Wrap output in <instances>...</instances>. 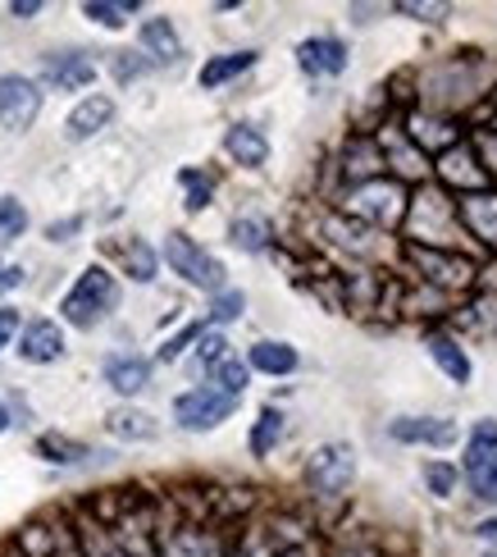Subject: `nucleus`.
<instances>
[{"label":"nucleus","instance_id":"obj_6","mask_svg":"<svg viewBox=\"0 0 497 557\" xmlns=\"http://www.w3.org/2000/svg\"><path fill=\"white\" fill-rule=\"evenodd\" d=\"M465 480L475 498L484 503H497V425L493 421H480L475 434L465 444Z\"/></svg>","mask_w":497,"mask_h":557},{"label":"nucleus","instance_id":"obj_3","mask_svg":"<svg viewBox=\"0 0 497 557\" xmlns=\"http://www.w3.org/2000/svg\"><path fill=\"white\" fill-rule=\"evenodd\" d=\"M357 480V448L351 444H320L306 461V490L315 498H343Z\"/></svg>","mask_w":497,"mask_h":557},{"label":"nucleus","instance_id":"obj_8","mask_svg":"<svg viewBox=\"0 0 497 557\" xmlns=\"http://www.w3.org/2000/svg\"><path fill=\"white\" fill-rule=\"evenodd\" d=\"M41 114V87L23 74H5L0 78V128L23 133L33 128V120Z\"/></svg>","mask_w":497,"mask_h":557},{"label":"nucleus","instance_id":"obj_4","mask_svg":"<svg viewBox=\"0 0 497 557\" xmlns=\"http://www.w3.org/2000/svg\"><path fill=\"white\" fill-rule=\"evenodd\" d=\"M164 261H170V270L183 274L192 288L224 293V265L210 257L201 243L187 238V234H170V238H164Z\"/></svg>","mask_w":497,"mask_h":557},{"label":"nucleus","instance_id":"obj_24","mask_svg":"<svg viewBox=\"0 0 497 557\" xmlns=\"http://www.w3.org/2000/svg\"><path fill=\"white\" fill-rule=\"evenodd\" d=\"M120 261H124V274L137 278V284H151L156 270H160V257H156V247L147 238H128L120 243Z\"/></svg>","mask_w":497,"mask_h":557},{"label":"nucleus","instance_id":"obj_39","mask_svg":"<svg viewBox=\"0 0 497 557\" xmlns=\"http://www.w3.org/2000/svg\"><path fill=\"white\" fill-rule=\"evenodd\" d=\"M83 557H128V548H120L114 540H105L101 530H91V535L83 540Z\"/></svg>","mask_w":497,"mask_h":557},{"label":"nucleus","instance_id":"obj_48","mask_svg":"<svg viewBox=\"0 0 497 557\" xmlns=\"http://www.w3.org/2000/svg\"><path fill=\"white\" fill-rule=\"evenodd\" d=\"M484 557H497V553H493V548H488V553H484Z\"/></svg>","mask_w":497,"mask_h":557},{"label":"nucleus","instance_id":"obj_17","mask_svg":"<svg viewBox=\"0 0 497 557\" xmlns=\"http://www.w3.org/2000/svg\"><path fill=\"white\" fill-rule=\"evenodd\" d=\"M407 133H411V143L420 147V156L424 151H438L443 156V151H452L461 143V128L452 120H438V114H411Z\"/></svg>","mask_w":497,"mask_h":557},{"label":"nucleus","instance_id":"obj_5","mask_svg":"<svg viewBox=\"0 0 497 557\" xmlns=\"http://www.w3.org/2000/svg\"><path fill=\"white\" fill-rule=\"evenodd\" d=\"M233 411H238V398H228V393H220L215 384H197V388H187L174 398V421L192 434L224 425Z\"/></svg>","mask_w":497,"mask_h":557},{"label":"nucleus","instance_id":"obj_2","mask_svg":"<svg viewBox=\"0 0 497 557\" xmlns=\"http://www.w3.org/2000/svg\"><path fill=\"white\" fill-rule=\"evenodd\" d=\"M347 211L365 220L370 228H397L401 215H407V188H401L397 178H374V183H361V188L347 193Z\"/></svg>","mask_w":497,"mask_h":557},{"label":"nucleus","instance_id":"obj_20","mask_svg":"<svg viewBox=\"0 0 497 557\" xmlns=\"http://www.w3.org/2000/svg\"><path fill=\"white\" fill-rule=\"evenodd\" d=\"M141 46H147V60H156V64H174L183 55V41H178L170 18H147L141 23Z\"/></svg>","mask_w":497,"mask_h":557},{"label":"nucleus","instance_id":"obj_29","mask_svg":"<svg viewBox=\"0 0 497 557\" xmlns=\"http://www.w3.org/2000/svg\"><path fill=\"white\" fill-rule=\"evenodd\" d=\"M137 10H141L137 0H114V5H110V0H87V5H83V14L91 23H101V28H124Z\"/></svg>","mask_w":497,"mask_h":557},{"label":"nucleus","instance_id":"obj_44","mask_svg":"<svg viewBox=\"0 0 497 557\" xmlns=\"http://www.w3.org/2000/svg\"><path fill=\"white\" fill-rule=\"evenodd\" d=\"M475 535L497 553V517H493V521H480V525H475Z\"/></svg>","mask_w":497,"mask_h":557},{"label":"nucleus","instance_id":"obj_10","mask_svg":"<svg viewBox=\"0 0 497 557\" xmlns=\"http://www.w3.org/2000/svg\"><path fill=\"white\" fill-rule=\"evenodd\" d=\"M41 83L55 87V91H83L97 83V60L87 51H60V55H46L41 60Z\"/></svg>","mask_w":497,"mask_h":557},{"label":"nucleus","instance_id":"obj_30","mask_svg":"<svg viewBox=\"0 0 497 557\" xmlns=\"http://www.w3.org/2000/svg\"><path fill=\"white\" fill-rule=\"evenodd\" d=\"M210 380H215V388L228 393V398H243V393H247V380H251V370H247V361L228 357V361H220L215 370H210Z\"/></svg>","mask_w":497,"mask_h":557},{"label":"nucleus","instance_id":"obj_21","mask_svg":"<svg viewBox=\"0 0 497 557\" xmlns=\"http://www.w3.org/2000/svg\"><path fill=\"white\" fill-rule=\"evenodd\" d=\"M430 357H434V366L443 370L452 384H470V357H465V347L457 343V338H447V334H430Z\"/></svg>","mask_w":497,"mask_h":557},{"label":"nucleus","instance_id":"obj_47","mask_svg":"<svg viewBox=\"0 0 497 557\" xmlns=\"http://www.w3.org/2000/svg\"><path fill=\"white\" fill-rule=\"evenodd\" d=\"M278 557H311V548H283Z\"/></svg>","mask_w":497,"mask_h":557},{"label":"nucleus","instance_id":"obj_15","mask_svg":"<svg viewBox=\"0 0 497 557\" xmlns=\"http://www.w3.org/2000/svg\"><path fill=\"white\" fill-rule=\"evenodd\" d=\"M101 370H105V384L114 393H124V398H137V393L151 384V361L137 352H114V357H105Z\"/></svg>","mask_w":497,"mask_h":557},{"label":"nucleus","instance_id":"obj_25","mask_svg":"<svg viewBox=\"0 0 497 557\" xmlns=\"http://www.w3.org/2000/svg\"><path fill=\"white\" fill-rule=\"evenodd\" d=\"M228 238H233V247H243V251H265L274 243V224L265 215H238L233 228H228Z\"/></svg>","mask_w":497,"mask_h":557},{"label":"nucleus","instance_id":"obj_32","mask_svg":"<svg viewBox=\"0 0 497 557\" xmlns=\"http://www.w3.org/2000/svg\"><path fill=\"white\" fill-rule=\"evenodd\" d=\"M470 151H475L484 178L497 183V128H480L475 137H470Z\"/></svg>","mask_w":497,"mask_h":557},{"label":"nucleus","instance_id":"obj_45","mask_svg":"<svg viewBox=\"0 0 497 557\" xmlns=\"http://www.w3.org/2000/svg\"><path fill=\"white\" fill-rule=\"evenodd\" d=\"M55 557H83V544H74V540H64V544L55 548Z\"/></svg>","mask_w":497,"mask_h":557},{"label":"nucleus","instance_id":"obj_42","mask_svg":"<svg viewBox=\"0 0 497 557\" xmlns=\"http://www.w3.org/2000/svg\"><path fill=\"white\" fill-rule=\"evenodd\" d=\"M78 228H83V215H74V220H60V224H51V228H46V238H51V243H69V234H78Z\"/></svg>","mask_w":497,"mask_h":557},{"label":"nucleus","instance_id":"obj_37","mask_svg":"<svg viewBox=\"0 0 497 557\" xmlns=\"http://www.w3.org/2000/svg\"><path fill=\"white\" fill-rule=\"evenodd\" d=\"M397 10L411 14V18H424V23H443L447 14H452V5H443V0H401Z\"/></svg>","mask_w":497,"mask_h":557},{"label":"nucleus","instance_id":"obj_28","mask_svg":"<svg viewBox=\"0 0 497 557\" xmlns=\"http://www.w3.org/2000/svg\"><path fill=\"white\" fill-rule=\"evenodd\" d=\"M278 438H283V411H274V407H265L256 416V425H251V457H270L274 448H278Z\"/></svg>","mask_w":497,"mask_h":557},{"label":"nucleus","instance_id":"obj_14","mask_svg":"<svg viewBox=\"0 0 497 557\" xmlns=\"http://www.w3.org/2000/svg\"><path fill=\"white\" fill-rule=\"evenodd\" d=\"M388 434L397 444H430V448H447L457 444V421H443V416H401L388 425Z\"/></svg>","mask_w":497,"mask_h":557},{"label":"nucleus","instance_id":"obj_27","mask_svg":"<svg viewBox=\"0 0 497 557\" xmlns=\"http://www.w3.org/2000/svg\"><path fill=\"white\" fill-rule=\"evenodd\" d=\"M160 557H215V540H206L201 530H170L160 544Z\"/></svg>","mask_w":497,"mask_h":557},{"label":"nucleus","instance_id":"obj_23","mask_svg":"<svg viewBox=\"0 0 497 557\" xmlns=\"http://www.w3.org/2000/svg\"><path fill=\"white\" fill-rule=\"evenodd\" d=\"M110 434L114 438H128V444H147V438H156L160 434V425H156V416L151 411H137V407H120V411H110Z\"/></svg>","mask_w":497,"mask_h":557},{"label":"nucleus","instance_id":"obj_36","mask_svg":"<svg viewBox=\"0 0 497 557\" xmlns=\"http://www.w3.org/2000/svg\"><path fill=\"white\" fill-rule=\"evenodd\" d=\"M110 69H114V83H137V78L151 69V60H147V55H137V51H120Z\"/></svg>","mask_w":497,"mask_h":557},{"label":"nucleus","instance_id":"obj_7","mask_svg":"<svg viewBox=\"0 0 497 557\" xmlns=\"http://www.w3.org/2000/svg\"><path fill=\"white\" fill-rule=\"evenodd\" d=\"M407 261L420 270L424 284H438V288H465L475 278V265L457 251H443V247H424V243H407Z\"/></svg>","mask_w":497,"mask_h":557},{"label":"nucleus","instance_id":"obj_43","mask_svg":"<svg viewBox=\"0 0 497 557\" xmlns=\"http://www.w3.org/2000/svg\"><path fill=\"white\" fill-rule=\"evenodd\" d=\"M10 14H14V18H33V14H41V0H14Z\"/></svg>","mask_w":497,"mask_h":557},{"label":"nucleus","instance_id":"obj_34","mask_svg":"<svg viewBox=\"0 0 497 557\" xmlns=\"http://www.w3.org/2000/svg\"><path fill=\"white\" fill-rule=\"evenodd\" d=\"M243 311H247V297H243L238 288H224V293H215V297H210V320H215V324L238 320Z\"/></svg>","mask_w":497,"mask_h":557},{"label":"nucleus","instance_id":"obj_19","mask_svg":"<svg viewBox=\"0 0 497 557\" xmlns=\"http://www.w3.org/2000/svg\"><path fill=\"white\" fill-rule=\"evenodd\" d=\"M301 366L297 347L293 343H278V338H260L251 352H247V370H260V375H293Z\"/></svg>","mask_w":497,"mask_h":557},{"label":"nucleus","instance_id":"obj_40","mask_svg":"<svg viewBox=\"0 0 497 557\" xmlns=\"http://www.w3.org/2000/svg\"><path fill=\"white\" fill-rule=\"evenodd\" d=\"M197 338H201V324H187L183 334H174L170 343L160 347V361H178V357H183V347H187V343H197Z\"/></svg>","mask_w":497,"mask_h":557},{"label":"nucleus","instance_id":"obj_11","mask_svg":"<svg viewBox=\"0 0 497 557\" xmlns=\"http://www.w3.org/2000/svg\"><path fill=\"white\" fill-rule=\"evenodd\" d=\"M297 64L311 78H338L347 69V46L338 37H306L297 46Z\"/></svg>","mask_w":497,"mask_h":557},{"label":"nucleus","instance_id":"obj_9","mask_svg":"<svg viewBox=\"0 0 497 557\" xmlns=\"http://www.w3.org/2000/svg\"><path fill=\"white\" fill-rule=\"evenodd\" d=\"M457 220L465 224L470 238H480L488 251H497V188H480V193H461L452 201Z\"/></svg>","mask_w":497,"mask_h":557},{"label":"nucleus","instance_id":"obj_12","mask_svg":"<svg viewBox=\"0 0 497 557\" xmlns=\"http://www.w3.org/2000/svg\"><path fill=\"white\" fill-rule=\"evenodd\" d=\"M384 147L374 143V137H351V143L343 147V178L347 188H361V183H374L384 178Z\"/></svg>","mask_w":497,"mask_h":557},{"label":"nucleus","instance_id":"obj_1","mask_svg":"<svg viewBox=\"0 0 497 557\" xmlns=\"http://www.w3.org/2000/svg\"><path fill=\"white\" fill-rule=\"evenodd\" d=\"M114 307H120V278H114L105 265H87L78 274V284L69 288L64 301H60V311L74 330H97Z\"/></svg>","mask_w":497,"mask_h":557},{"label":"nucleus","instance_id":"obj_31","mask_svg":"<svg viewBox=\"0 0 497 557\" xmlns=\"http://www.w3.org/2000/svg\"><path fill=\"white\" fill-rule=\"evenodd\" d=\"M178 183H183V193H187V201H183L187 211H206L210 197H215V178L201 174V170H183Z\"/></svg>","mask_w":497,"mask_h":557},{"label":"nucleus","instance_id":"obj_18","mask_svg":"<svg viewBox=\"0 0 497 557\" xmlns=\"http://www.w3.org/2000/svg\"><path fill=\"white\" fill-rule=\"evenodd\" d=\"M224 151L238 160V165L260 170V165L270 160V137L260 133V128H251V124H233V128L224 133Z\"/></svg>","mask_w":497,"mask_h":557},{"label":"nucleus","instance_id":"obj_26","mask_svg":"<svg viewBox=\"0 0 497 557\" xmlns=\"http://www.w3.org/2000/svg\"><path fill=\"white\" fill-rule=\"evenodd\" d=\"M37 457L55 461V467H78V461L91 457V448L78 444V438H69V434H41L37 438Z\"/></svg>","mask_w":497,"mask_h":557},{"label":"nucleus","instance_id":"obj_35","mask_svg":"<svg viewBox=\"0 0 497 557\" xmlns=\"http://www.w3.org/2000/svg\"><path fill=\"white\" fill-rule=\"evenodd\" d=\"M197 361H201V370H215L220 361H228V338H224L220 330L201 334V338H197Z\"/></svg>","mask_w":497,"mask_h":557},{"label":"nucleus","instance_id":"obj_13","mask_svg":"<svg viewBox=\"0 0 497 557\" xmlns=\"http://www.w3.org/2000/svg\"><path fill=\"white\" fill-rule=\"evenodd\" d=\"M18 357L33 366H55L64 357V330L55 320H33L18 334Z\"/></svg>","mask_w":497,"mask_h":557},{"label":"nucleus","instance_id":"obj_38","mask_svg":"<svg viewBox=\"0 0 497 557\" xmlns=\"http://www.w3.org/2000/svg\"><path fill=\"white\" fill-rule=\"evenodd\" d=\"M424 480H430V490L438 498H447L457 490V467H447V461H430V467H424Z\"/></svg>","mask_w":497,"mask_h":557},{"label":"nucleus","instance_id":"obj_33","mask_svg":"<svg viewBox=\"0 0 497 557\" xmlns=\"http://www.w3.org/2000/svg\"><path fill=\"white\" fill-rule=\"evenodd\" d=\"M28 228V211L18 197H0V243H14Z\"/></svg>","mask_w":497,"mask_h":557},{"label":"nucleus","instance_id":"obj_16","mask_svg":"<svg viewBox=\"0 0 497 557\" xmlns=\"http://www.w3.org/2000/svg\"><path fill=\"white\" fill-rule=\"evenodd\" d=\"M110 120H114V101L110 97H87V101H78L74 110H69L64 137L69 143H87V137H97Z\"/></svg>","mask_w":497,"mask_h":557},{"label":"nucleus","instance_id":"obj_46","mask_svg":"<svg viewBox=\"0 0 497 557\" xmlns=\"http://www.w3.org/2000/svg\"><path fill=\"white\" fill-rule=\"evenodd\" d=\"M5 430H10V407L0 403V434H5Z\"/></svg>","mask_w":497,"mask_h":557},{"label":"nucleus","instance_id":"obj_41","mask_svg":"<svg viewBox=\"0 0 497 557\" xmlns=\"http://www.w3.org/2000/svg\"><path fill=\"white\" fill-rule=\"evenodd\" d=\"M18 324H23V320H18L14 307H0V352H5V347L18 338Z\"/></svg>","mask_w":497,"mask_h":557},{"label":"nucleus","instance_id":"obj_22","mask_svg":"<svg viewBox=\"0 0 497 557\" xmlns=\"http://www.w3.org/2000/svg\"><path fill=\"white\" fill-rule=\"evenodd\" d=\"M256 60H260L256 51H233V55H215V60H206V64H201L197 83H201L206 91H215V87H224V83H233V78H243V74H247V69H251Z\"/></svg>","mask_w":497,"mask_h":557}]
</instances>
